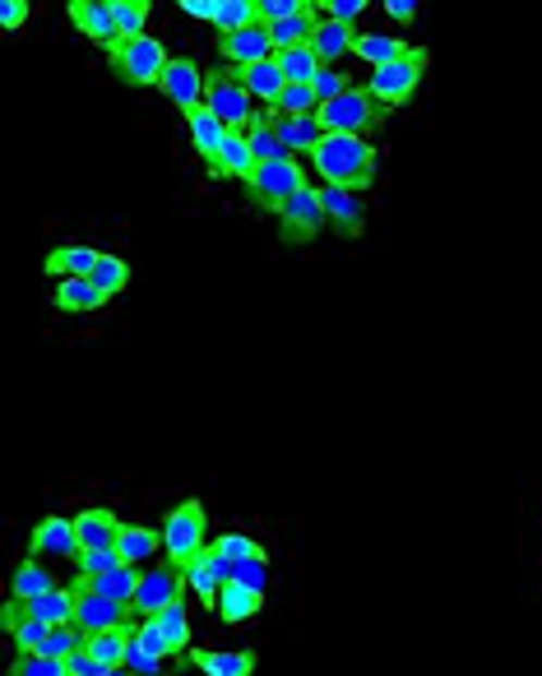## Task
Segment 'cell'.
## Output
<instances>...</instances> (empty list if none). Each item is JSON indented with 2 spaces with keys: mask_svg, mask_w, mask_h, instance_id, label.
<instances>
[{
  "mask_svg": "<svg viewBox=\"0 0 542 676\" xmlns=\"http://www.w3.org/2000/svg\"><path fill=\"white\" fill-rule=\"evenodd\" d=\"M311 168L324 176V186L338 190H371L375 181V149L357 135H324L311 153Z\"/></svg>",
  "mask_w": 542,
  "mask_h": 676,
  "instance_id": "1",
  "label": "cell"
},
{
  "mask_svg": "<svg viewBox=\"0 0 542 676\" xmlns=\"http://www.w3.org/2000/svg\"><path fill=\"white\" fill-rule=\"evenodd\" d=\"M209 546V515L200 501H181L176 509H168L162 519V552H168V565L186 570V565Z\"/></svg>",
  "mask_w": 542,
  "mask_h": 676,
  "instance_id": "2",
  "label": "cell"
},
{
  "mask_svg": "<svg viewBox=\"0 0 542 676\" xmlns=\"http://www.w3.org/2000/svg\"><path fill=\"white\" fill-rule=\"evenodd\" d=\"M316 121H320L324 135H357V139H367L375 125L385 121V112H381V102L371 98L367 84H353L343 98L324 102L320 112H316Z\"/></svg>",
  "mask_w": 542,
  "mask_h": 676,
  "instance_id": "3",
  "label": "cell"
},
{
  "mask_svg": "<svg viewBox=\"0 0 542 676\" xmlns=\"http://www.w3.org/2000/svg\"><path fill=\"white\" fill-rule=\"evenodd\" d=\"M107 61H112V70H116V79L121 84H131V88H149V84H162V70H168V51H162V42L158 38H131V42H121V47H112L107 51Z\"/></svg>",
  "mask_w": 542,
  "mask_h": 676,
  "instance_id": "4",
  "label": "cell"
},
{
  "mask_svg": "<svg viewBox=\"0 0 542 676\" xmlns=\"http://www.w3.org/2000/svg\"><path fill=\"white\" fill-rule=\"evenodd\" d=\"M427 47H408L399 61H390L381 70H371V98L381 102V107H404L412 94H418V84L427 75Z\"/></svg>",
  "mask_w": 542,
  "mask_h": 676,
  "instance_id": "5",
  "label": "cell"
},
{
  "mask_svg": "<svg viewBox=\"0 0 542 676\" xmlns=\"http://www.w3.org/2000/svg\"><path fill=\"white\" fill-rule=\"evenodd\" d=\"M250 199H256L260 209L279 213L287 199H293L297 190H306V176H301V162L297 158H279V162H260L256 181H250Z\"/></svg>",
  "mask_w": 542,
  "mask_h": 676,
  "instance_id": "6",
  "label": "cell"
},
{
  "mask_svg": "<svg viewBox=\"0 0 542 676\" xmlns=\"http://www.w3.org/2000/svg\"><path fill=\"white\" fill-rule=\"evenodd\" d=\"M205 107H209V112L227 125V131H246V125L260 116V112H256V98H250L246 88H242L237 79H232V75H219V70H213V75H209Z\"/></svg>",
  "mask_w": 542,
  "mask_h": 676,
  "instance_id": "7",
  "label": "cell"
},
{
  "mask_svg": "<svg viewBox=\"0 0 542 676\" xmlns=\"http://www.w3.org/2000/svg\"><path fill=\"white\" fill-rule=\"evenodd\" d=\"M181 593H186V579H181L176 565H153V570H144V579H139V593L131 602V612H135V620L162 616L172 602H181Z\"/></svg>",
  "mask_w": 542,
  "mask_h": 676,
  "instance_id": "8",
  "label": "cell"
},
{
  "mask_svg": "<svg viewBox=\"0 0 542 676\" xmlns=\"http://www.w3.org/2000/svg\"><path fill=\"white\" fill-rule=\"evenodd\" d=\"M162 98L181 107V116L195 112V107H205V94H209V75L190 57H172L168 70H162Z\"/></svg>",
  "mask_w": 542,
  "mask_h": 676,
  "instance_id": "9",
  "label": "cell"
},
{
  "mask_svg": "<svg viewBox=\"0 0 542 676\" xmlns=\"http://www.w3.org/2000/svg\"><path fill=\"white\" fill-rule=\"evenodd\" d=\"M79 528L65 515H47L28 538V556L33 561H79Z\"/></svg>",
  "mask_w": 542,
  "mask_h": 676,
  "instance_id": "10",
  "label": "cell"
},
{
  "mask_svg": "<svg viewBox=\"0 0 542 676\" xmlns=\"http://www.w3.org/2000/svg\"><path fill=\"white\" fill-rule=\"evenodd\" d=\"M70 24H75L88 42H98V47H107V51L125 42L112 0H70Z\"/></svg>",
  "mask_w": 542,
  "mask_h": 676,
  "instance_id": "11",
  "label": "cell"
},
{
  "mask_svg": "<svg viewBox=\"0 0 542 676\" xmlns=\"http://www.w3.org/2000/svg\"><path fill=\"white\" fill-rule=\"evenodd\" d=\"M75 626L84 635L121 630V626H135V612H131V602H112V598H98V593H75Z\"/></svg>",
  "mask_w": 542,
  "mask_h": 676,
  "instance_id": "12",
  "label": "cell"
},
{
  "mask_svg": "<svg viewBox=\"0 0 542 676\" xmlns=\"http://www.w3.org/2000/svg\"><path fill=\"white\" fill-rule=\"evenodd\" d=\"M219 51H223L227 70L232 65H260V61L279 57V47H274V38H269L264 24H250V28H237V33H219Z\"/></svg>",
  "mask_w": 542,
  "mask_h": 676,
  "instance_id": "13",
  "label": "cell"
},
{
  "mask_svg": "<svg viewBox=\"0 0 542 676\" xmlns=\"http://www.w3.org/2000/svg\"><path fill=\"white\" fill-rule=\"evenodd\" d=\"M186 131H190V144L195 153H200L209 162V176H227L223 168V139H227V125L209 112V107H195V112H186Z\"/></svg>",
  "mask_w": 542,
  "mask_h": 676,
  "instance_id": "14",
  "label": "cell"
},
{
  "mask_svg": "<svg viewBox=\"0 0 542 676\" xmlns=\"http://www.w3.org/2000/svg\"><path fill=\"white\" fill-rule=\"evenodd\" d=\"M0 626H5L14 653H38V649L47 644V635H51L47 620L28 616V607H24V602H14V598L5 602V607H0Z\"/></svg>",
  "mask_w": 542,
  "mask_h": 676,
  "instance_id": "15",
  "label": "cell"
},
{
  "mask_svg": "<svg viewBox=\"0 0 542 676\" xmlns=\"http://www.w3.org/2000/svg\"><path fill=\"white\" fill-rule=\"evenodd\" d=\"M139 579H144V570L139 565H116V570H107V575H75V583L70 589L75 593H98V598H112V602H135V593H139Z\"/></svg>",
  "mask_w": 542,
  "mask_h": 676,
  "instance_id": "16",
  "label": "cell"
},
{
  "mask_svg": "<svg viewBox=\"0 0 542 676\" xmlns=\"http://www.w3.org/2000/svg\"><path fill=\"white\" fill-rule=\"evenodd\" d=\"M75 528H79V546H84V552H112L116 538H121V519H116L107 505L79 509V515H75Z\"/></svg>",
  "mask_w": 542,
  "mask_h": 676,
  "instance_id": "17",
  "label": "cell"
},
{
  "mask_svg": "<svg viewBox=\"0 0 542 676\" xmlns=\"http://www.w3.org/2000/svg\"><path fill=\"white\" fill-rule=\"evenodd\" d=\"M227 75L237 79V84H242V88H246V94L256 98V102H269V107H274V102H279V94L287 88L283 70H279V57H274V61H260V65H232Z\"/></svg>",
  "mask_w": 542,
  "mask_h": 676,
  "instance_id": "18",
  "label": "cell"
},
{
  "mask_svg": "<svg viewBox=\"0 0 542 676\" xmlns=\"http://www.w3.org/2000/svg\"><path fill=\"white\" fill-rule=\"evenodd\" d=\"M279 223H283V232H306L316 242V232L324 228V205H320V190H297L287 205L279 209Z\"/></svg>",
  "mask_w": 542,
  "mask_h": 676,
  "instance_id": "19",
  "label": "cell"
},
{
  "mask_svg": "<svg viewBox=\"0 0 542 676\" xmlns=\"http://www.w3.org/2000/svg\"><path fill=\"white\" fill-rule=\"evenodd\" d=\"M162 552V528H144V524H121V538H116V556L125 565H149Z\"/></svg>",
  "mask_w": 542,
  "mask_h": 676,
  "instance_id": "20",
  "label": "cell"
},
{
  "mask_svg": "<svg viewBox=\"0 0 542 676\" xmlns=\"http://www.w3.org/2000/svg\"><path fill=\"white\" fill-rule=\"evenodd\" d=\"M264 607V593H256V589H246V583H223L219 589V602H213V612H219V620L223 626H242V620H250Z\"/></svg>",
  "mask_w": 542,
  "mask_h": 676,
  "instance_id": "21",
  "label": "cell"
},
{
  "mask_svg": "<svg viewBox=\"0 0 542 676\" xmlns=\"http://www.w3.org/2000/svg\"><path fill=\"white\" fill-rule=\"evenodd\" d=\"M320 205H324V218L338 236H357L361 232V205L353 190H338V186H320Z\"/></svg>",
  "mask_w": 542,
  "mask_h": 676,
  "instance_id": "22",
  "label": "cell"
},
{
  "mask_svg": "<svg viewBox=\"0 0 542 676\" xmlns=\"http://www.w3.org/2000/svg\"><path fill=\"white\" fill-rule=\"evenodd\" d=\"M131 639H135V626L102 630V635H84V653L98 657L107 672H116V667H125V657H131Z\"/></svg>",
  "mask_w": 542,
  "mask_h": 676,
  "instance_id": "23",
  "label": "cell"
},
{
  "mask_svg": "<svg viewBox=\"0 0 542 676\" xmlns=\"http://www.w3.org/2000/svg\"><path fill=\"white\" fill-rule=\"evenodd\" d=\"M57 302L65 316H88V310H98V306H107V292L94 283V279H61L57 283Z\"/></svg>",
  "mask_w": 542,
  "mask_h": 676,
  "instance_id": "24",
  "label": "cell"
},
{
  "mask_svg": "<svg viewBox=\"0 0 542 676\" xmlns=\"http://www.w3.org/2000/svg\"><path fill=\"white\" fill-rule=\"evenodd\" d=\"M269 116H274V112H269ZM274 131H279V144L287 153H316V144L324 139L316 116H274Z\"/></svg>",
  "mask_w": 542,
  "mask_h": 676,
  "instance_id": "25",
  "label": "cell"
},
{
  "mask_svg": "<svg viewBox=\"0 0 542 676\" xmlns=\"http://www.w3.org/2000/svg\"><path fill=\"white\" fill-rule=\"evenodd\" d=\"M205 676H256V653L246 649H219V653H186Z\"/></svg>",
  "mask_w": 542,
  "mask_h": 676,
  "instance_id": "26",
  "label": "cell"
},
{
  "mask_svg": "<svg viewBox=\"0 0 542 676\" xmlns=\"http://www.w3.org/2000/svg\"><path fill=\"white\" fill-rule=\"evenodd\" d=\"M102 255L94 246H57L47 255V273H57V279H88V273L98 269Z\"/></svg>",
  "mask_w": 542,
  "mask_h": 676,
  "instance_id": "27",
  "label": "cell"
},
{
  "mask_svg": "<svg viewBox=\"0 0 542 676\" xmlns=\"http://www.w3.org/2000/svg\"><path fill=\"white\" fill-rule=\"evenodd\" d=\"M357 47V33L353 24H338V20H320L316 28V38H311V51L324 61V65H334L338 57H348V51Z\"/></svg>",
  "mask_w": 542,
  "mask_h": 676,
  "instance_id": "28",
  "label": "cell"
},
{
  "mask_svg": "<svg viewBox=\"0 0 542 676\" xmlns=\"http://www.w3.org/2000/svg\"><path fill=\"white\" fill-rule=\"evenodd\" d=\"M51 589H57V579H51L47 565H38L33 556L10 575V598H14V602H38V598H47Z\"/></svg>",
  "mask_w": 542,
  "mask_h": 676,
  "instance_id": "29",
  "label": "cell"
},
{
  "mask_svg": "<svg viewBox=\"0 0 542 676\" xmlns=\"http://www.w3.org/2000/svg\"><path fill=\"white\" fill-rule=\"evenodd\" d=\"M223 168H227V176H237V181H256V172H260V162H256V153H250V139H246V131H227V139H223Z\"/></svg>",
  "mask_w": 542,
  "mask_h": 676,
  "instance_id": "30",
  "label": "cell"
},
{
  "mask_svg": "<svg viewBox=\"0 0 542 676\" xmlns=\"http://www.w3.org/2000/svg\"><path fill=\"white\" fill-rule=\"evenodd\" d=\"M181 579H186V589H190V593H200V598L209 602V607L219 602V589H223V583H219V575H213V542L186 565V570H181Z\"/></svg>",
  "mask_w": 542,
  "mask_h": 676,
  "instance_id": "31",
  "label": "cell"
},
{
  "mask_svg": "<svg viewBox=\"0 0 542 676\" xmlns=\"http://www.w3.org/2000/svg\"><path fill=\"white\" fill-rule=\"evenodd\" d=\"M246 139H250V153H256V162H279V158H293L279 144V131H274V116L260 112L256 121L246 125Z\"/></svg>",
  "mask_w": 542,
  "mask_h": 676,
  "instance_id": "32",
  "label": "cell"
},
{
  "mask_svg": "<svg viewBox=\"0 0 542 676\" xmlns=\"http://www.w3.org/2000/svg\"><path fill=\"white\" fill-rule=\"evenodd\" d=\"M24 607H28V616L47 620V626H70V620H75V589H51L47 598L24 602Z\"/></svg>",
  "mask_w": 542,
  "mask_h": 676,
  "instance_id": "33",
  "label": "cell"
},
{
  "mask_svg": "<svg viewBox=\"0 0 542 676\" xmlns=\"http://www.w3.org/2000/svg\"><path fill=\"white\" fill-rule=\"evenodd\" d=\"M279 70H283L287 84H316L324 61L316 57L311 47H287V51H279Z\"/></svg>",
  "mask_w": 542,
  "mask_h": 676,
  "instance_id": "34",
  "label": "cell"
},
{
  "mask_svg": "<svg viewBox=\"0 0 542 676\" xmlns=\"http://www.w3.org/2000/svg\"><path fill=\"white\" fill-rule=\"evenodd\" d=\"M404 51H408V47H404L399 38H385V33H367V38H357L353 57H361L371 70H381V65H390V61H399Z\"/></svg>",
  "mask_w": 542,
  "mask_h": 676,
  "instance_id": "35",
  "label": "cell"
},
{
  "mask_svg": "<svg viewBox=\"0 0 542 676\" xmlns=\"http://www.w3.org/2000/svg\"><path fill=\"white\" fill-rule=\"evenodd\" d=\"M269 112H274V116H316L320 112V98H316L311 84H287Z\"/></svg>",
  "mask_w": 542,
  "mask_h": 676,
  "instance_id": "36",
  "label": "cell"
},
{
  "mask_svg": "<svg viewBox=\"0 0 542 676\" xmlns=\"http://www.w3.org/2000/svg\"><path fill=\"white\" fill-rule=\"evenodd\" d=\"M158 626H162V635H168V644L176 649V657H186V649H190V616H186V607L172 602V607L158 616Z\"/></svg>",
  "mask_w": 542,
  "mask_h": 676,
  "instance_id": "37",
  "label": "cell"
},
{
  "mask_svg": "<svg viewBox=\"0 0 542 676\" xmlns=\"http://www.w3.org/2000/svg\"><path fill=\"white\" fill-rule=\"evenodd\" d=\"M116 5V24H121V38H144V24H149V0H112Z\"/></svg>",
  "mask_w": 542,
  "mask_h": 676,
  "instance_id": "38",
  "label": "cell"
},
{
  "mask_svg": "<svg viewBox=\"0 0 542 676\" xmlns=\"http://www.w3.org/2000/svg\"><path fill=\"white\" fill-rule=\"evenodd\" d=\"M250 24H260L256 20V0H219V20H213L219 33H237V28H250Z\"/></svg>",
  "mask_w": 542,
  "mask_h": 676,
  "instance_id": "39",
  "label": "cell"
},
{
  "mask_svg": "<svg viewBox=\"0 0 542 676\" xmlns=\"http://www.w3.org/2000/svg\"><path fill=\"white\" fill-rule=\"evenodd\" d=\"M88 279H94V283L107 292V297H116V292H121L125 283H131V265H125L121 255H102V260H98V269L88 273Z\"/></svg>",
  "mask_w": 542,
  "mask_h": 676,
  "instance_id": "40",
  "label": "cell"
},
{
  "mask_svg": "<svg viewBox=\"0 0 542 676\" xmlns=\"http://www.w3.org/2000/svg\"><path fill=\"white\" fill-rule=\"evenodd\" d=\"M10 676H65V657H47V653H14Z\"/></svg>",
  "mask_w": 542,
  "mask_h": 676,
  "instance_id": "41",
  "label": "cell"
},
{
  "mask_svg": "<svg viewBox=\"0 0 542 676\" xmlns=\"http://www.w3.org/2000/svg\"><path fill=\"white\" fill-rule=\"evenodd\" d=\"M135 649L153 653V657H176V649L168 644V635H162V626H158V616L135 620Z\"/></svg>",
  "mask_w": 542,
  "mask_h": 676,
  "instance_id": "42",
  "label": "cell"
},
{
  "mask_svg": "<svg viewBox=\"0 0 542 676\" xmlns=\"http://www.w3.org/2000/svg\"><path fill=\"white\" fill-rule=\"evenodd\" d=\"M84 649V630L70 620V626H51V635H47V644L38 649V653H47V657H70V653H79Z\"/></svg>",
  "mask_w": 542,
  "mask_h": 676,
  "instance_id": "43",
  "label": "cell"
},
{
  "mask_svg": "<svg viewBox=\"0 0 542 676\" xmlns=\"http://www.w3.org/2000/svg\"><path fill=\"white\" fill-rule=\"evenodd\" d=\"M213 546H219V552H223L232 565H237V561H250V556H264V546H260L256 538H246V533H223Z\"/></svg>",
  "mask_w": 542,
  "mask_h": 676,
  "instance_id": "44",
  "label": "cell"
},
{
  "mask_svg": "<svg viewBox=\"0 0 542 676\" xmlns=\"http://www.w3.org/2000/svg\"><path fill=\"white\" fill-rule=\"evenodd\" d=\"M116 565H125L121 556H116V546L112 552H79V561H75V575H107V570H116Z\"/></svg>",
  "mask_w": 542,
  "mask_h": 676,
  "instance_id": "45",
  "label": "cell"
},
{
  "mask_svg": "<svg viewBox=\"0 0 542 676\" xmlns=\"http://www.w3.org/2000/svg\"><path fill=\"white\" fill-rule=\"evenodd\" d=\"M311 88H316V98H320V107H324V102H334V98H343V94H348L353 84L343 79L338 70H330V65H324L320 75H316V84H311Z\"/></svg>",
  "mask_w": 542,
  "mask_h": 676,
  "instance_id": "46",
  "label": "cell"
},
{
  "mask_svg": "<svg viewBox=\"0 0 542 676\" xmlns=\"http://www.w3.org/2000/svg\"><path fill=\"white\" fill-rule=\"evenodd\" d=\"M237 583H246V589L264 593L269 583V570H264V556H250V561H237Z\"/></svg>",
  "mask_w": 542,
  "mask_h": 676,
  "instance_id": "47",
  "label": "cell"
},
{
  "mask_svg": "<svg viewBox=\"0 0 542 676\" xmlns=\"http://www.w3.org/2000/svg\"><path fill=\"white\" fill-rule=\"evenodd\" d=\"M162 663H168V657L144 653V649H135V639H131V657H125V672H135V676H162Z\"/></svg>",
  "mask_w": 542,
  "mask_h": 676,
  "instance_id": "48",
  "label": "cell"
},
{
  "mask_svg": "<svg viewBox=\"0 0 542 676\" xmlns=\"http://www.w3.org/2000/svg\"><path fill=\"white\" fill-rule=\"evenodd\" d=\"M320 10H330V14H324V20L357 24V20H361V10H367V0H330V5H320Z\"/></svg>",
  "mask_w": 542,
  "mask_h": 676,
  "instance_id": "49",
  "label": "cell"
},
{
  "mask_svg": "<svg viewBox=\"0 0 542 676\" xmlns=\"http://www.w3.org/2000/svg\"><path fill=\"white\" fill-rule=\"evenodd\" d=\"M28 0H0V28L5 33H14V28H24V20H28Z\"/></svg>",
  "mask_w": 542,
  "mask_h": 676,
  "instance_id": "50",
  "label": "cell"
},
{
  "mask_svg": "<svg viewBox=\"0 0 542 676\" xmlns=\"http://www.w3.org/2000/svg\"><path fill=\"white\" fill-rule=\"evenodd\" d=\"M102 672H107V667L98 663V657H88L84 649L65 657V676H102Z\"/></svg>",
  "mask_w": 542,
  "mask_h": 676,
  "instance_id": "51",
  "label": "cell"
},
{
  "mask_svg": "<svg viewBox=\"0 0 542 676\" xmlns=\"http://www.w3.org/2000/svg\"><path fill=\"white\" fill-rule=\"evenodd\" d=\"M181 10L190 14V20H219V0H181Z\"/></svg>",
  "mask_w": 542,
  "mask_h": 676,
  "instance_id": "52",
  "label": "cell"
},
{
  "mask_svg": "<svg viewBox=\"0 0 542 676\" xmlns=\"http://www.w3.org/2000/svg\"><path fill=\"white\" fill-rule=\"evenodd\" d=\"M385 10H390V20H399V24L418 20V5H412V0H385Z\"/></svg>",
  "mask_w": 542,
  "mask_h": 676,
  "instance_id": "53",
  "label": "cell"
},
{
  "mask_svg": "<svg viewBox=\"0 0 542 676\" xmlns=\"http://www.w3.org/2000/svg\"><path fill=\"white\" fill-rule=\"evenodd\" d=\"M102 676H135V672H125V667H116V672H102Z\"/></svg>",
  "mask_w": 542,
  "mask_h": 676,
  "instance_id": "54",
  "label": "cell"
}]
</instances>
